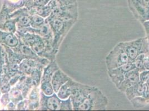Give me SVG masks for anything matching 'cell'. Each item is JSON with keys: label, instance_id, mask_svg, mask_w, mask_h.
Returning a JSON list of instances; mask_svg holds the SVG:
<instances>
[{"label": "cell", "instance_id": "9", "mask_svg": "<svg viewBox=\"0 0 149 111\" xmlns=\"http://www.w3.org/2000/svg\"><path fill=\"white\" fill-rule=\"evenodd\" d=\"M41 110L57 111L61 110L62 100L57 95L54 93L51 96H46L43 93H41Z\"/></svg>", "mask_w": 149, "mask_h": 111}, {"label": "cell", "instance_id": "7", "mask_svg": "<svg viewBox=\"0 0 149 111\" xmlns=\"http://www.w3.org/2000/svg\"><path fill=\"white\" fill-rule=\"evenodd\" d=\"M50 16L65 20L77 19L78 17L77 4L55 8L52 11Z\"/></svg>", "mask_w": 149, "mask_h": 111}, {"label": "cell", "instance_id": "23", "mask_svg": "<svg viewBox=\"0 0 149 111\" xmlns=\"http://www.w3.org/2000/svg\"><path fill=\"white\" fill-rule=\"evenodd\" d=\"M139 80L140 82L146 83L149 80V71L145 70L140 72Z\"/></svg>", "mask_w": 149, "mask_h": 111}, {"label": "cell", "instance_id": "27", "mask_svg": "<svg viewBox=\"0 0 149 111\" xmlns=\"http://www.w3.org/2000/svg\"><path fill=\"white\" fill-rule=\"evenodd\" d=\"M146 37H148V41H149V35H148V36H147Z\"/></svg>", "mask_w": 149, "mask_h": 111}, {"label": "cell", "instance_id": "11", "mask_svg": "<svg viewBox=\"0 0 149 111\" xmlns=\"http://www.w3.org/2000/svg\"><path fill=\"white\" fill-rule=\"evenodd\" d=\"M70 79L71 78L69 77L64 74L60 69L57 70L53 74L51 79V84L53 87L54 92H57L60 87Z\"/></svg>", "mask_w": 149, "mask_h": 111}, {"label": "cell", "instance_id": "19", "mask_svg": "<svg viewBox=\"0 0 149 111\" xmlns=\"http://www.w3.org/2000/svg\"><path fill=\"white\" fill-rule=\"evenodd\" d=\"M41 89L42 92L46 96H51L55 92L51 81L41 82Z\"/></svg>", "mask_w": 149, "mask_h": 111}, {"label": "cell", "instance_id": "17", "mask_svg": "<svg viewBox=\"0 0 149 111\" xmlns=\"http://www.w3.org/2000/svg\"><path fill=\"white\" fill-rule=\"evenodd\" d=\"M30 19L31 26L33 28L38 29L45 23L44 17L37 14L30 15Z\"/></svg>", "mask_w": 149, "mask_h": 111}, {"label": "cell", "instance_id": "21", "mask_svg": "<svg viewBox=\"0 0 149 111\" xmlns=\"http://www.w3.org/2000/svg\"><path fill=\"white\" fill-rule=\"evenodd\" d=\"M145 53L140 55L139 56H137L133 61L135 66V69H136L137 71H139V72H141L145 70L143 66V60L145 57Z\"/></svg>", "mask_w": 149, "mask_h": 111}, {"label": "cell", "instance_id": "4", "mask_svg": "<svg viewBox=\"0 0 149 111\" xmlns=\"http://www.w3.org/2000/svg\"><path fill=\"white\" fill-rule=\"evenodd\" d=\"M130 61L127 54L118 44L115 46L105 58L106 66L107 71L119 67Z\"/></svg>", "mask_w": 149, "mask_h": 111}, {"label": "cell", "instance_id": "1", "mask_svg": "<svg viewBox=\"0 0 149 111\" xmlns=\"http://www.w3.org/2000/svg\"><path fill=\"white\" fill-rule=\"evenodd\" d=\"M109 104L108 99L99 88L95 87L93 91L75 110L93 111L105 110Z\"/></svg>", "mask_w": 149, "mask_h": 111}, {"label": "cell", "instance_id": "26", "mask_svg": "<svg viewBox=\"0 0 149 111\" xmlns=\"http://www.w3.org/2000/svg\"><path fill=\"white\" fill-rule=\"evenodd\" d=\"M146 84H147V85H148V88H149V80L146 83Z\"/></svg>", "mask_w": 149, "mask_h": 111}, {"label": "cell", "instance_id": "3", "mask_svg": "<svg viewBox=\"0 0 149 111\" xmlns=\"http://www.w3.org/2000/svg\"><path fill=\"white\" fill-rule=\"evenodd\" d=\"M118 44L124 49L132 62L140 55L149 52V41L147 37L140 38L130 41L122 42Z\"/></svg>", "mask_w": 149, "mask_h": 111}, {"label": "cell", "instance_id": "5", "mask_svg": "<svg viewBox=\"0 0 149 111\" xmlns=\"http://www.w3.org/2000/svg\"><path fill=\"white\" fill-rule=\"evenodd\" d=\"M129 9L141 24L149 19V0H127Z\"/></svg>", "mask_w": 149, "mask_h": 111}, {"label": "cell", "instance_id": "15", "mask_svg": "<svg viewBox=\"0 0 149 111\" xmlns=\"http://www.w3.org/2000/svg\"><path fill=\"white\" fill-rule=\"evenodd\" d=\"M59 68L55 62H52L50 63L48 66L44 69V74L42 78L41 82L45 81H51L52 77L54 74L58 70Z\"/></svg>", "mask_w": 149, "mask_h": 111}, {"label": "cell", "instance_id": "25", "mask_svg": "<svg viewBox=\"0 0 149 111\" xmlns=\"http://www.w3.org/2000/svg\"><path fill=\"white\" fill-rule=\"evenodd\" d=\"M144 27V29H145V32L146 33V35L148 36L149 35V19L148 21H145L144 22H143L142 24Z\"/></svg>", "mask_w": 149, "mask_h": 111}, {"label": "cell", "instance_id": "2", "mask_svg": "<svg viewBox=\"0 0 149 111\" xmlns=\"http://www.w3.org/2000/svg\"><path fill=\"white\" fill-rule=\"evenodd\" d=\"M76 21V19L65 20L50 15L49 16L46 22L49 24L52 33L54 34V49H57V46H58V43H60L61 38L66 35V33L74 24Z\"/></svg>", "mask_w": 149, "mask_h": 111}, {"label": "cell", "instance_id": "20", "mask_svg": "<svg viewBox=\"0 0 149 111\" xmlns=\"http://www.w3.org/2000/svg\"><path fill=\"white\" fill-rule=\"evenodd\" d=\"M10 97L13 103H17L19 101L23 100L22 93L19 89L16 88H13L10 91Z\"/></svg>", "mask_w": 149, "mask_h": 111}, {"label": "cell", "instance_id": "24", "mask_svg": "<svg viewBox=\"0 0 149 111\" xmlns=\"http://www.w3.org/2000/svg\"><path fill=\"white\" fill-rule=\"evenodd\" d=\"M143 66L145 70L149 71V53L148 52L145 54L143 60Z\"/></svg>", "mask_w": 149, "mask_h": 111}, {"label": "cell", "instance_id": "22", "mask_svg": "<svg viewBox=\"0 0 149 111\" xmlns=\"http://www.w3.org/2000/svg\"><path fill=\"white\" fill-rule=\"evenodd\" d=\"M73 107L72 102L71 100V98L62 100L61 102V110H72Z\"/></svg>", "mask_w": 149, "mask_h": 111}, {"label": "cell", "instance_id": "16", "mask_svg": "<svg viewBox=\"0 0 149 111\" xmlns=\"http://www.w3.org/2000/svg\"><path fill=\"white\" fill-rule=\"evenodd\" d=\"M16 20L15 19H8L2 25L0 26L1 30L15 33L16 31Z\"/></svg>", "mask_w": 149, "mask_h": 111}, {"label": "cell", "instance_id": "18", "mask_svg": "<svg viewBox=\"0 0 149 111\" xmlns=\"http://www.w3.org/2000/svg\"><path fill=\"white\" fill-rule=\"evenodd\" d=\"M4 3L6 5L9 11L17 9L25 6V0H4Z\"/></svg>", "mask_w": 149, "mask_h": 111}, {"label": "cell", "instance_id": "13", "mask_svg": "<svg viewBox=\"0 0 149 111\" xmlns=\"http://www.w3.org/2000/svg\"><path fill=\"white\" fill-rule=\"evenodd\" d=\"M36 60L31 58L24 59L19 66V69L22 74H30L33 69L35 68H40L39 63H38Z\"/></svg>", "mask_w": 149, "mask_h": 111}, {"label": "cell", "instance_id": "14", "mask_svg": "<svg viewBox=\"0 0 149 111\" xmlns=\"http://www.w3.org/2000/svg\"><path fill=\"white\" fill-rule=\"evenodd\" d=\"M73 81L72 79H70L60 87L58 92L56 93L59 99L65 100L70 97Z\"/></svg>", "mask_w": 149, "mask_h": 111}, {"label": "cell", "instance_id": "6", "mask_svg": "<svg viewBox=\"0 0 149 111\" xmlns=\"http://www.w3.org/2000/svg\"><path fill=\"white\" fill-rule=\"evenodd\" d=\"M134 69L135 66L134 62L130 61L119 67L107 71V73L112 82L118 88L124 80L125 74Z\"/></svg>", "mask_w": 149, "mask_h": 111}, {"label": "cell", "instance_id": "10", "mask_svg": "<svg viewBox=\"0 0 149 111\" xmlns=\"http://www.w3.org/2000/svg\"><path fill=\"white\" fill-rule=\"evenodd\" d=\"M139 74L140 72L136 69H134L127 73L125 76L124 80L118 87V90L125 93L127 89L137 84L140 81Z\"/></svg>", "mask_w": 149, "mask_h": 111}, {"label": "cell", "instance_id": "8", "mask_svg": "<svg viewBox=\"0 0 149 111\" xmlns=\"http://www.w3.org/2000/svg\"><path fill=\"white\" fill-rule=\"evenodd\" d=\"M125 93L129 101L136 97H143L149 104V88L146 83L139 81L134 86L127 89Z\"/></svg>", "mask_w": 149, "mask_h": 111}, {"label": "cell", "instance_id": "12", "mask_svg": "<svg viewBox=\"0 0 149 111\" xmlns=\"http://www.w3.org/2000/svg\"><path fill=\"white\" fill-rule=\"evenodd\" d=\"M19 43L18 38L13 33L0 31V43L15 48L19 45Z\"/></svg>", "mask_w": 149, "mask_h": 111}]
</instances>
